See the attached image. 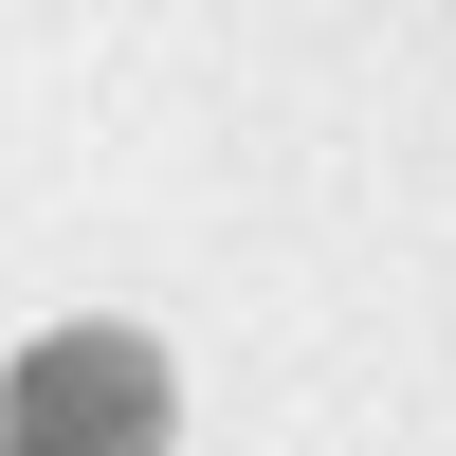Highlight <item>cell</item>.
I'll return each mask as SVG.
<instances>
[{
	"mask_svg": "<svg viewBox=\"0 0 456 456\" xmlns=\"http://www.w3.org/2000/svg\"><path fill=\"white\" fill-rule=\"evenodd\" d=\"M0 456H183V384L146 329H37L0 365Z\"/></svg>",
	"mask_w": 456,
	"mask_h": 456,
	"instance_id": "cell-1",
	"label": "cell"
}]
</instances>
